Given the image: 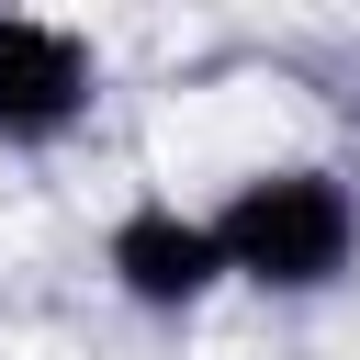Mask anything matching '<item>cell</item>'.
Segmentation results:
<instances>
[{"mask_svg":"<svg viewBox=\"0 0 360 360\" xmlns=\"http://www.w3.org/2000/svg\"><path fill=\"white\" fill-rule=\"evenodd\" d=\"M214 236H225V270L248 292L315 304V292H338L360 270V191L326 158H281V169H248L214 202Z\"/></svg>","mask_w":360,"mask_h":360,"instance_id":"1","label":"cell"},{"mask_svg":"<svg viewBox=\"0 0 360 360\" xmlns=\"http://www.w3.org/2000/svg\"><path fill=\"white\" fill-rule=\"evenodd\" d=\"M101 281L135 304V315H202L236 270H225V236H214V214H191V202H169V191H146V202H124L112 225H101Z\"/></svg>","mask_w":360,"mask_h":360,"instance_id":"2","label":"cell"},{"mask_svg":"<svg viewBox=\"0 0 360 360\" xmlns=\"http://www.w3.org/2000/svg\"><path fill=\"white\" fill-rule=\"evenodd\" d=\"M101 112V45L45 11H0V146H68Z\"/></svg>","mask_w":360,"mask_h":360,"instance_id":"3","label":"cell"}]
</instances>
